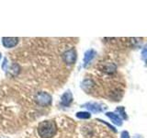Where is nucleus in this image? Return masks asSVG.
<instances>
[{"instance_id": "5", "label": "nucleus", "mask_w": 147, "mask_h": 138, "mask_svg": "<svg viewBox=\"0 0 147 138\" xmlns=\"http://www.w3.org/2000/svg\"><path fill=\"white\" fill-rule=\"evenodd\" d=\"M18 43V38L16 37H4L2 38V43L6 48H12Z\"/></svg>"}, {"instance_id": "13", "label": "nucleus", "mask_w": 147, "mask_h": 138, "mask_svg": "<svg viewBox=\"0 0 147 138\" xmlns=\"http://www.w3.org/2000/svg\"><path fill=\"white\" fill-rule=\"evenodd\" d=\"M121 138H130V135H129V133L127 131H123L121 133Z\"/></svg>"}, {"instance_id": "8", "label": "nucleus", "mask_w": 147, "mask_h": 138, "mask_svg": "<svg viewBox=\"0 0 147 138\" xmlns=\"http://www.w3.org/2000/svg\"><path fill=\"white\" fill-rule=\"evenodd\" d=\"M95 55H96V52L94 50H88L86 51V53H85V56H84V66H87L92 60L95 58Z\"/></svg>"}, {"instance_id": "7", "label": "nucleus", "mask_w": 147, "mask_h": 138, "mask_svg": "<svg viewBox=\"0 0 147 138\" xmlns=\"http://www.w3.org/2000/svg\"><path fill=\"white\" fill-rule=\"evenodd\" d=\"M106 115H107V117H109L110 120H111L114 124H116L118 126L122 125V119L119 117L118 114L114 113V112H107Z\"/></svg>"}, {"instance_id": "14", "label": "nucleus", "mask_w": 147, "mask_h": 138, "mask_svg": "<svg viewBox=\"0 0 147 138\" xmlns=\"http://www.w3.org/2000/svg\"><path fill=\"white\" fill-rule=\"evenodd\" d=\"M133 138H142V136L139 135H134V137H133Z\"/></svg>"}, {"instance_id": "2", "label": "nucleus", "mask_w": 147, "mask_h": 138, "mask_svg": "<svg viewBox=\"0 0 147 138\" xmlns=\"http://www.w3.org/2000/svg\"><path fill=\"white\" fill-rule=\"evenodd\" d=\"M35 101L40 106H47L52 102V96L46 92H39L35 96Z\"/></svg>"}, {"instance_id": "9", "label": "nucleus", "mask_w": 147, "mask_h": 138, "mask_svg": "<svg viewBox=\"0 0 147 138\" xmlns=\"http://www.w3.org/2000/svg\"><path fill=\"white\" fill-rule=\"evenodd\" d=\"M104 71L107 72V73H114L116 71V66L113 64L112 63H109L108 64H106L105 67H104Z\"/></svg>"}, {"instance_id": "10", "label": "nucleus", "mask_w": 147, "mask_h": 138, "mask_svg": "<svg viewBox=\"0 0 147 138\" xmlns=\"http://www.w3.org/2000/svg\"><path fill=\"white\" fill-rule=\"evenodd\" d=\"M90 116V113L87 112H80L76 113V117L79 119H89Z\"/></svg>"}, {"instance_id": "12", "label": "nucleus", "mask_w": 147, "mask_h": 138, "mask_svg": "<svg viewBox=\"0 0 147 138\" xmlns=\"http://www.w3.org/2000/svg\"><path fill=\"white\" fill-rule=\"evenodd\" d=\"M142 59L144 60L147 64V43L144 45V47L142 50Z\"/></svg>"}, {"instance_id": "4", "label": "nucleus", "mask_w": 147, "mask_h": 138, "mask_svg": "<svg viewBox=\"0 0 147 138\" xmlns=\"http://www.w3.org/2000/svg\"><path fill=\"white\" fill-rule=\"evenodd\" d=\"M84 107L94 113L101 112H103V110H105L106 108H107L105 105L98 103V102H87L84 105Z\"/></svg>"}, {"instance_id": "15", "label": "nucleus", "mask_w": 147, "mask_h": 138, "mask_svg": "<svg viewBox=\"0 0 147 138\" xmlns=\"http://www.w3.org/2000/svg\"><path fill=\"white\" fill-rule=\"evenodd\" d=\"M1 56H2V55H1V53H0V58H1Z\"/></svg>"}, {"instance_id": "3", "label": "nucleus", "mask_w": 147, "mask_h": 138, "mask_svg": "<svg viewBox=\"0 0 147 138\" xmlns=\"http://www.w3.org/2000/svg\"><path fill=\"white\" fill-rule=\"evenodd\" d=\"M63 59L64 63H66L67 64H73L76 63V52L75 49H71L66 51L65 53L63 54Z\"/></svg>"}, {"instance_id": "6", "label": "nucleus", "mask_w": 147, "mask_h": 138, "mask_svg": "<svg viewBox=\"0 0 147 138\" xmlns=\"http://www.w3.org/2000/svg\"><path fill=\"white\" fill-rule=\"evenodd\" d=\"M72 101H73V94L71 93V91L68 90L66 92H64L61 98V104L63 106L67 107V106H69L72 103Z\"/></svg>"}, {"instance_id": "1", "label": "nucleus", "mask_w": 147, "mask_h": 138, "mask_svg": "<svg viewBox=\"0 0 147 138\" xmlns=\"http://www.w3.org/2000/svg\"><path fill=\"white\" fill-rule=\"evenodd\" d=\"M57 132L56 123L53 121H43L39 123L38 133L41 138H51Z\"/></svg>"}, {"instance_id": "11", "label": "nucleus", "mask_w": 147, "mask_h": 138, "mask_svg": "<svg viewBox=\"0 0 147 138\" xmlns=\"http://www.w3.org/2000/svg\"><path fill=\"white\" fill-rule=\"evenodd\" d=\"M117 112H119V114H121V116L124 119V120H127L128 119V116L127 114L125 112V109H124V107H118L117 108Z\"/></svg>"}]
</instances>
